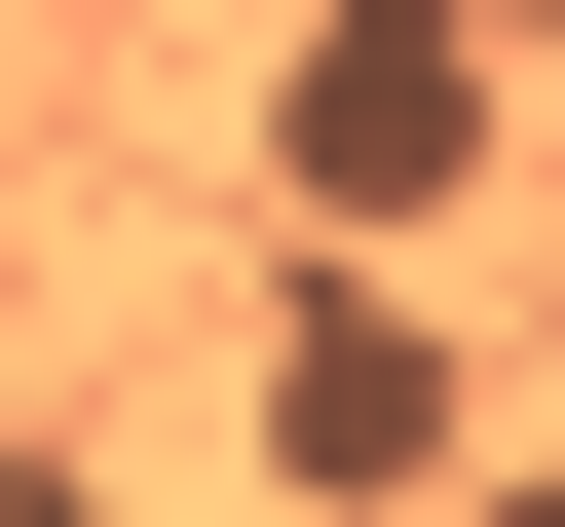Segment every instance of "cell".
I'll return each instance as SVG.
<instances>
[{"label": "cell", "instance_id": "6da1fadb", "mask_svg": "<svg viewBox=\"0 0 565 527\" xmlns=\"http://www.w3.org/2000/svg\"><path fill=\"white\" fill-rule=\"evenodd\" d=\"M264 189H302V264H452L527 189V39L490 0H302L264 39Z\"/></svg>", "mask_w": 565, "mask_h": 527}, {"label": "cell", "instance_id": "7a4b0ae2", "mask_svg": "<svg viewBox=\"0 0 565 527\" xmlns=\"http://www.w3.org/2000/svg\"><path fill=\"white\" fill-rule=\"evenodd\" d=\"M264 490H452V302H415V264H302V302H264Z\"/></svg>", "mask_w": 565, "mask_h": 527}, {"label": "cell", "instance_id": "3957f363", "mask_svg": "<svg viewBox=\"0 0 565 527\" xmlns=\"http://www.w3.org/2000/svg\"><path fill=\"white\" fill-rule=\"evenodd\" d=\"M490 527H565V452H527V490H490Z\"/></svg>", "mask_w": 565, "mask_h": 527}]
</instances>
